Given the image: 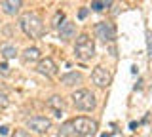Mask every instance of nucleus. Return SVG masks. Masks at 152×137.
I'll return each instance as SVG.
<instances>
[{"label": "nucleus", "instance_id": "obj_21", "mask_svg": "<svg viewBox=\"0 0 152 137\" xmlns=\"http://www.w3.org/2000/svg\"><path fill=\"white\" fill-rule=\"evenodd\" d=\"M88 13H89L88 8H82V10L78 12V17H80V19H86V17H88Z\"/></svg>", "mask_w": 152, "mask_h": 137}, {"label": "nucleus", "instance_id": "obj_6", "mask_svg": "<svg viewBox=\"0 0 152 137\" xmlns=\"http://www.w3.org/2000/svg\"><path fill=\"white\" fill-rule=\"evenodd\" d=\"M27 127L34 133H48L51 130V120L46 116H32L27 120Z\"/></svg>", "mask_w": 152, "mask_h": 137}, {"label": "nucleus", "instance_id": "obj_12", "mask_svg": "<svg viewBox=\"0 0 152 137\" xmlns=\"http://www.w3.org/2000/svg\"><path fill=\"white\" fill-rule=\"evenodd\" d=\"M21 59L25 61V63H38V61L42 59V53H40L38 48H27L21 53Z\"/></svg>", "mask_w": 152, "mask_h": 137}, {"label": "nucleus", "instance_id": "obj_11", "mask_svg": "<svg viewBox=\"0 0 152 137\" xmlns=\"http://www.w3.org/2000/svg\"><path fill=\"white\" fill-rule=\"evenodd\" d=\"M82 73H76V70H70V73H66V74H63L61 76V84L63 86H66V88H72V86H76V84H80L82 82Z\"/></svg>", "mask_w": 152, "mask_h": 137}, {"label": "nucleus", "instance_id": "obj_23", "mask_svg": "<svg viewBox=\"0 0 152 137\" xmlns=\"http://www.w3.org/2000/svg\"><path fill=\"white\" fill-rule=\"evenodd\" d=\"M137 127V122H129V130H135Z\"/></svg>", "mask_w": 152, "mask_h": 137}, {"label": "nucleus", "instance_id": "obj_19", "mask_svg": "<svg viewBox=\"0 0 152 137\" xmlns=\"http://www.w3.org/2000/svg\"><path fill=\"white\" fill-rule=\"evenodd\" d=\"M8 103H10L8 95H6L4 92H0V108H6V107H8Z\"/></svg>", "mask_w": 152, "mask_h": 137}, {"label": "nucleus", "instance_id": "obj_15", "mask_svg": "<svg viewBox=\"0 0 152 137\" xmlns=\"http://www.w3.org/2000/svg\"><path fill=\"white\" fill-rule=\"evenodd\" d=\"M48 107L55 108V111H65V99L59 95H53V97L48 99Z\"/></svg>", "mask_w": 152, "mask_h": 137}, {"label": "nucleus", "instance_id": "obj_2", "mask_svg": "<svg viewBox=\"0 0 152 137\" xmlns=\"http://www.w3.org/2000/svg\"><path fill=\"white\" fill-rule=\"evenodd\" d=\"M74 55H76V59H80V61H89L95 55V42L88 32H82V34L76 38Z\"/></svg>", "mask_w": 152, "mask_h": 137}, {"label": "nucleus", "instance_id": "obj_8", "mask_svg": "<svg viewBox=\"0 0 152 137\" xmlns=\"http://www.w3.org/2000/svg\"><path fill=\"white\" fill-rule=\"evenodd\" d=\"M36 70L42 74V76L51 78V76H55V74H57V63L51 57H42L36 63Z\"/></svg>", "mask_w": 152, "mask_h": 137}, {"label": "nucleus", "instance_id": "obj_14", "mask_svg": "<svg viewBox=\"0 0 152 137\" xmlns=\"http://www.w3.org/2000/svg\"><path fill=\"white\" fill-rule=\"evenodd\" d=\"M0 53H2V57L4 59H13L17 55V50H15V46H12V44H4L2 48H0Z\"/></svg>", "mask_w": 152, "mask_h": 137}, {"label": "nucleus", "instance_id": "obj_18", "mask_svg": "<svg viewBox=\"0 0 152 137\" xmlns=\"http://www.w3.org/2000/svg\"><path fill=\"white\" fill-rule=\"evenodd\" d=\"M91 8L95 12H103L104 10V2H103V0H95V2L91 4Z\"/></svg>", "mask_w": 152, "mask_h": 137}, {"label": "nucleus", "instance_id": "obj_1", "mask_svg": "<svg viewBox=\"0 0 152 137\" xmlns=\"http://www.w3.org/2000/svg\"><path fill=\"white\" fill-rule=\"evenodd\" d=\"M19 27H21V31L25 32L28 38H40V36L44 34V31H46L42 17H38L36 13H31V12L21 15V19H19Z\"/></svg>", "mask_w": 152, "mask_h": 137}, {"label": "nucleus", "instance_id": "obj_17", "mask_svg": "<svg viewBox=\"0 0 152 137\" xmlns=\"http://www.w3.org/2000/svg\"><path fill=\"white\" fill-rule=\"evenodd\" d=\"M12 69L8 67V63H0V76H10Z\"/></svg>", "mask_w": 152, "mask_h": 137}, {"label": "nucleus", "instance_id": "obj_4", "mask_svg": "<svg viewBox=\"0 0 152 137\" xmlns=\"http://www.w3.org/2000/svg\"><path fill=\"white\" fill-rule=\"evenodd\" d=\"M74 131H76V137H93L97 133V122L91 120L88 116H78V118H72L70 120Z\"/></svg>", "mask_w": 152, "mask_h": 137}, {"label": "nucleus", "instance_id": "obj_16", "mask_svg": "<svg viewBox=\"0 0 152 137\" xmlns=\"http://www.w3.org/2000/svg\"><path fill=\"white\" fill-rule=\"evenodd\" d=\"M61 21H65V13H63V12H57V13H55V17H53V23H51V25H53V27H57V29H59Z\"/></svg>", "mask_w": 152, "mask_h": 137}, {"label": "nucleus", "instance_id": "obj_3", "mask_svg": "<svg viewBox=\"0 0 152 137\" xmlns=\"http://www.w3.org/2000/svg\"><path fill=\"white\" fill-rule=\"evenodd\" d=\"M70 99H72V105L78 111H93L97 107V99L89 89H76V92H72Z\"/></svg>", "mask_w": 152, "mask_h": 137}, {"label": "nucleus", "instance_id": "obj_5", "mask_svg": "<svg viewBox=\"0 0 152 137\" xmlns=\"http://www.w3.org/2000/svg\"><path fill=\"white\" fill-rule=\"evenodd\" d=\"M95 36L101 42H112L116 38V27L108 21H101L95 25Z\"/></svg>", "mask_w": 152, "mask_h": 137}, {"label": "nucleus", "instance_id": "obj_10", "mask_svg": "<svg viewBox=\"0 0 152 137\" xmlns=\"http://www.w3.org/2000/svg\"><path fill=\"white\" fill-rule=\"evenodd\" d=\"M74 34H76V27H74L72 21H63V23L59 25V38L63 40V42L72 40Z\"/></svg>", "mask_w": 152, "mask_h": 137}, {"label": "nucleus", "instance_id": "obj_13", "mask_svg": "<svg viewBox=\"0 0 152 137\" xmlns=\"http://www.w3.org/2000/svg\"><path fill=\"white\" fill-rule=\"evenodd\" d=\"M57 137H76V131H74L72 124H70V120L65 122V124H61L59 131H57Z\"/></svg>", "mask_w": 152, "mask_h": 137}, {"label": "nucleus", "instance_id": "obj_20", "mask_svg": "<svg viewBox=\"0 0 152 137\" xmlns=\"http://www.w3.org/2000/svg\"><path fill=\"white\" fill-rule=\"evenodd\" d=\"M12 137H32L31 133H28V131H25V130H17L15 133H13Z\"/></svg>", "mask_w": 152, "mask_h": 137}, {"label": "nucleus", "instance_id": "obj_22", "mask_svg": "<svg viewBox=\"0 0 152 137\" xmlns=\"http://www.w3.org/2000/svg\"><path fill=\"white\" fill-rule=\"evenodd\" d=\"M10 133V127L8 126H0V135H8Z\"/></svg>", "mask_w": 152, "mask_h": 137}, {"label": "nucleus", "instance_id": "obj_24", "mask_svg": "<svg viewBox=\"0 0 152 137\" xmlns=\"http://www.w3.org/2000/svg\"><path fill=\"white\" fill-rule=\"evenodd\" d=\"M101 137H110V133H103V135H101Z\"/></svg>", "mask_w": 152, "mask_h": 137}, {"label": "nucleus", "instance_id": "obj_9", "mask_svg": "<svg viewBox=\"0 0 152 137\" xmlns=\"http://www.w3.org/2000/svg\"><path fill=\"white\" fill-rule=\"evenodd\" d=\"M0 8L6 15H17L23 8V0H2Z\"/></svg>", "mask_w": 152, "mask_h": 137}, {"label": "nucleus", "instance_id": "obj_7", "mask_svg": "<svg viewBox=\"0 0 152 137\" xmlns=\"http://www.w3.org/2000/svg\"><path fill=\"white\" fill-rule=\"evenodd\" d=\"M91 80H93V84L97 88H107L108 84L112 82V74H110V70L108 69H104V67H95L93 69V73H91Z\"/></svg>", "mask_w": 152, "mask_h": 137}]
</instances>
